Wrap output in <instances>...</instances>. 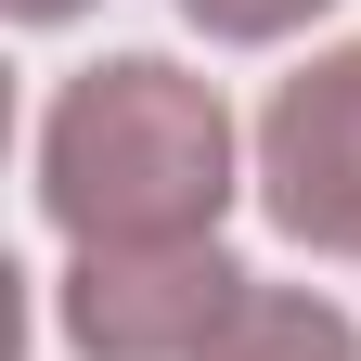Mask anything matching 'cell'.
<instances>
[{
    "label": "cell",
    "instance_id": "cell-1",
    "mask_svg": "<svg viewBox=\"0 0 361 361\" xmlns=\"http://www.w3.org/2000/svg\"><path fill=\"white\" fill-rule=\"evenodd\" d=\"M39 207L78 245H180L233 207V116L168 52H116L39 116Z\"/></svg>",
    "mask_w": 361,
    "mask_h": 361
},
{
    "label": "cell",
    "instance_id": "cell-2",
    "mask_svg": "<svg viewBox=\"0 0 361 361\" xmlns=\"http://www.w3.org/2000/svg\"><path fill=\"white\" fill-rule=\"evenodd\" d=\"M245 310V271L219 258V233L180 245H78L65 271V336L90 361H207V336Z\"/></svg>",
    "mask_w": 361,
    "mask_h": 361
},
{
    "label": "cell",
    "instance_id": "cell-3",
    "mask_svg": "<svg viewBox=\"0 0 361 361\" xmlns=\"http://www.w3.org/2000/svg\"><path fill=\"white\" fill-rule=\"evenodd\" d=\"M258 207L284 219V245L361 258V39L271 90V116H258Z\"/></svg>",
    "mask_w": 361,
    "mask_h": 361
},
{
    "label": "cell",
    "instance_id": "cell-4",
    "mask_svg": "<svg viewBox=\"0 0 361 361\" xmlns=\"http://www.w3.org/2000/svg\"><path fill=\"white\" fill-rule=\"evenodd\" d=\"M207 361H361V336H348V310H336V297L245 284V310L207 336Z\"/></svg>",
    "mask_w": 361,
    "mask_h": 361
},
{
    "label": "cell",
    "instance_id": "cell-5",
    "mask_svg": "<svg viewBox=\"0 0 361 361\" xmlns=\"http://www.w3.org/2000/svg\"><path fill=\"white\" fill-rule=\"evenodd\" d=\"M180 13H194L207 39H284V26L323 13V0H180Z\"/></svg>",
    "mask_w": 361,
    "mask_h": 361
},
{
    "label": "cell",
    "instance_id": "cell-6",
    "mask_svg": "<svg viewBox=\"0 0 361 361\" xmlns=\"http://www.w3.org/2000/svg\"><path fill=\"white\" fill-rule=\"evenodd\" d=\"M65 13H90V0H13V26H65Z\"/></svg>",
    "mask_w": 361,
    "mask_h": 361
}]
</instances>
